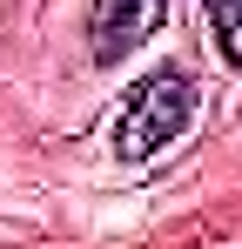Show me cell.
I'll list each match as a JSON object with an SVG mask.
<instances>
[{
  "label": "cell",
  "mask_w": 242,
  "mask_h": 249,
  "mask_svg": "<svg viewBox=\"0 0 242 249\" xmlns=\"http://www.w3.org/2000/svg\"><path fill=\"white\" fill-rule=\"evenodd\" d=\"M208 7V27H215V54L242 68V0H202Z\"/></svg>",
  "instance_id": "3"
},
{
  "label": "cell",
  "mask_w": 242,
  "mask_h": 249,
  "mask_svg": "<svg viewBox=\"0 0 242 249\" xmlns=\"http://www.w3.org/2000/svg\"><path fill=\"white\" fill-rule=\"evenodd\" d=\"M161 20H168V0H94V7H87L94 61H101V68H121L148 34H161Z\"/></svg>",
  "instance_id": "2"
},
{
  "label": "cell",
  "mask_w": 242,
  "mask_h": 249,
  "mask_svg": "<svg viewBox=\"0 0 242 249\" xmlns=\"http://www.w3.org/2000/svg\"><path fill=\"white\" fill-rule=\"evenodd\" d=\"M189 122H195V74L175 68V61H161L155 74H141L128 88V101L115 115V135H108L115 162H155Z\"/></svg>",
  "instance_id": "1"
}]
</instances>
